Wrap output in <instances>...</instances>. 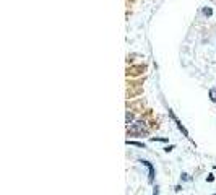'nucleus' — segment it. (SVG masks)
<instances>
[{
    "mask_svg": "<svg viewBox=\"0 0 216 195\" xmlns=\"http://www.w3.org/2000/svg\"><path fill=\"white\" fill-rule=\"evenodd\" d=\"M128 135H143L145 132V122H135L132 127H128Z\"/></svg>",
    "mask_w": 216,
    "mask_h": 195,
    "instance_id": "f257e3e1",
    "label": "nucleus"
},
{
    "mask_svg": "<svg viewBox=\"0 0 216 195\" xmlns=\"http://www.w3.org/2000/svg\"><path fill=\"white\" fill-rule=\"evenodd\" d=\"M140 163L148 168V171H149V174H148V182L153 184V180H154V168H153V164L149 161H146V159H140Z\"/></svg>",
    "mask_w": 216,
    "mask_h": 195,
    "instance_id": "f03ea898",
    "label": "nucleus"
},
{
    "mask_svg": "<svg viewBox=\"0 0 216 195\" xmlns=\"http://www.w3.org/2000/svg\"><path fill=\"white\" fill-rule=\"evenodd\" d=\"M169 116L172 117V119H174V122H176V124H177V127H179V130L182 132V133L185 135V137H189V132H187V128L184 127L182 124H180V122H179V119H177V117H176V114H174V112H172V111H171V109H169Z\"/></svg>",
    "mask_w": 216,
    "mask_h": 195,
    "instance_id": "7ed1b4c3",
    "label": "nucleus"
},
{
    "mask_svg": "<svg viewBox=\"0 0 216 195\" xmlns=\"http://www.w3.org/2000/svg\"><path fill=\"white\" fill-rule=\"evenodd\" d=\"M127 145H132V146H137V148H146L145 143H141V141H132V140H127Z\"/></svg>",
    "mask_w": 216,
    "mask_h": 195,
    "instance_id": "20e7f679",
    "label": "nucleus"
},
{
    "mask_svg": "<svg viewBox=\"0 0 216 195\" xmlns=\"http://www.w3.org/2000/svg\"><path fill=\"white\" fill-rule=\"evenodd\" d=\"M208 96H210V101L211 103H216V86L215 88L210 89V93H208Z\"/></svg>",
    "mask_w": 216,
    "mask_h": 195,
    "instance_id": "39448f33",
    "label": "nucleus"
},
{
    "mask_svg": "<svg viewBox=\"0 0 216 195\" xmlns=\"http://www.w3.org/2000/svg\"><path fill=\"white\" fill-rule=\"evenodd\" d=\"M151 141H163V143H168L169 138H166V137H151Z\"/></svg>",
    "mask_w": 216,
    "mask_h": 195,
    "instance_id": "423d86ee",
    "label": "nucleus"
},
{
    "mask_svg": "<svg viewBox=\"0 0 216 195\" xmlns=\"http://www.w3.org/2000/svg\"><path fill=\"white\" fill-rule=\"evenodd\" d=\"M201 13H203L205 16H211V15H213V8H210V7H205V8L201 10Z\"/></svg>",
    "mask_w": 216,
    "mask_h": 195,
    "instance_id": "0eeeda50",
    "label": "nucleus"
},
{
    "mask_svg": "<svg viewBox=\"0 0 216 195\" xmlns=\"http://www.w3.org/2000/svg\"><path fill=\"white\" fill-rule=\"evenodd\" d=\"M125 122L130 125L132 122H133V114H132V112H127V114H125Z\"/></svg>",
    "mask_w": 216,
    "mask_h": 195,
    "instance_id": "6e6552de",
    "label": "nucleus"
},
{
    "mask_svg": "<svg viewBox=\"0 0 216 195\" xmlns=\"http://www.w3.org/2000/svg\"><path fill=\"white\" fill-rule=\"evenodd\" d=\"M180 179H184V180H190V177H189V174H185V172H184L182 176H180Z\"/></svg>",
    "mask_w": 216,
    "mask_h": 195,
    "instance_id": "1a4fd4ad",
    "label": "nucleus"
},
{
    "mask_svg": "<svg viewBox=\"0 0 216 195\" xmlns=\"http://www.w3.org/2000/svg\"><path fill=\"white\" fill-rule=\"evenodd\" d=\"M206 180H208V182H213V180H215V176H213V174H210V176L206 177Z\"/></svg>",
    "mask_w": 216,
    "mask_h": 195,
    "instance_id": "9d476101",
    "label": "nucleus"
},
{
    "mask_svg": "<svg viewBox=\"0 0 216 195\" xmlns=\"http://www.w3.org/2000/svg\"><path fill=\"white\" fill-rule=\"evenodd\" d=\"M164 150H166V151H168V153H169V151H172V150H174V145H169V146H166Z\"/></svg>",
    "mask_w": 216,
    "mask_h": 195,
    "instance_id": "9b49d317",
    "label": "nucleus"
},
{
    "mask_svg": "<svg viewBox=\"0 0 216 195\" xmlns=\"http://www.w3.org/2000/svg\"><path fill=\"white\" fill-rule=\"evenodd\" d=\"M153 195H159V187H158V185H156L154 190H153Z\"/></svg>",
    "mask_w": 216,
    "mask_h": 195,
    "instance_id": "f8f14e48",
    "label": "nucleus"
},
{
    "mask_svg": "<svg viewBox=\"0 0 216 195\" xmlns=\"http://www.w3.org/2000/svg\"><path fill=\"white\" fill-rule=\"evenodd\" d=\"M215 169H216V166H215Z\"/></svg>",
    "mask_w": 216,
    "mask_h": 195,
    "instance_id": "ddd939ff",
    "label": "nucleus"
},
{
    "mask_svg": "<svg viewBox=\"0 0 216 195\" xmlns=\"http://www.w3.org/2000/svg\"><path fill=\"white\" fill-rule=\"evenodd\" d=\"M215 195H216V194H215Z\"/></svg>",
    "mask_w": 216,
    "mask_h": 195,
    "instance_id": "4468645a",
    "label": "nucleus"
}]
</instances>
